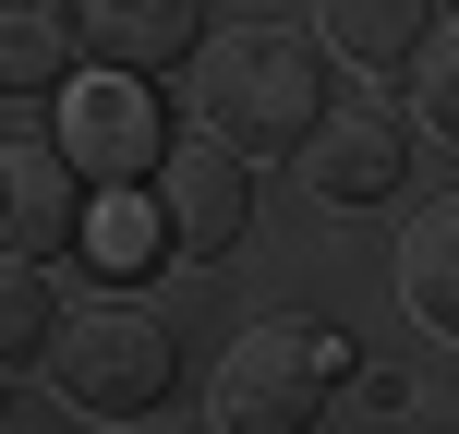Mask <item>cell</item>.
Listing matches in <instances>:
<instances>
[{
    "label": "cell",
    "mask_w": 459,
    "mask_h": 434,
    "mask_svg": "<svg viewBox=\"0 0 459 434\" xmlns=\"http://www.w3.org/2000/svg\"><path fill=\"white\" fill-rule=\"evenodd\" d=\"M194 121L230 157H302V133L326 121V72L290 24H230L194 61Z\"/></svg>",
    "instance_id": "6da1fadb"
},
{
    "label": "cell",
    "mask_w": 459,
    "mask_h": 434,
    "mask_svg": "<svg viewBox=\"0 0 459 434\" xmlns=\"http://www.w3.org/2000/svg\"><path fill=\"white\" fill-rule=\"evenodd\" d=\"M351 387V338L315 314H266L230 338L218 387H206V422L218 434H315V411Z\"/></svg>",
    "instance_id": "7a4b0ae2"
},
{
    "label": "cell",
    "mask_w": 459,
    "mask_h": 434,
    "mask_svg": "<svg viewBox=\"0 0 459 434\" xmlns=\"http://www.w3.org/2000/svg\"><path fill=\"white\" fill-rule=\"evenodd\" d=\"M169 374H182L169 326L145 314V302H121V290L48 326V387H61L85 422H134V411H158V398H169Z\"/></svg>",
    "instance_id": "3957f363"
},
{
    "label": "cell",
    "mask_w": 459,
    "mask_h": 434,
    "mask_svg": "<svg viewBox=\"0 0 459 434\" xmlns=\"http://www.w3.org/2000/svg\"><path fill=\"white\" fill-rule=\"evenodd\" d=\"M61 157L85 169V193H145L169 157V121L145 97V72H73L61 85Z\"/></svg>",
    "instance_id": "277c9868"
},
{
    "label": "cell",
    "mask_w": 459,
    "mask_h": 434,
    "mask_svg": "<svg viewBox=\"0 0 459 434\" xmlns=\"http://www.w3.org/2000/svg\"><path fill=\"white\" fill-rule=\"evenodd\" d=\"M399 169H411V121H399L387 97H351V109H326L315 133H302V182H315L326 206H387Z\"/></svg>",
    "instance_id": "5b68a950"
},
{
    "label": "cell",
    "mask_w": 459,
    "mask_h": 434,
    "mask_svg": "<svg viewBox=\"0 0 459 434\" xmlns=\"http://www.w3.org/2000/svg\"><path fill=\"white\" fill-rule=\"evenodd\" d=\"M145 193H158L169 242H194V253H230V242L254 229V169L230 157L218 133H206V145H169V157H158V182H145Z\"/></svg>",
    "instance_id": "8992f818"
},
{
    "label": "cell",
    "mask_w": 459,
    "mask_h": 434,
    "mask_svg": "<svg viewBox=\"0 0 459 434\" xmlns=\"http://www.w3.org/2000/svg\"><path fill=\"white\" fill-rule=\"evenodd\" d=\"M85 229V169L73 157H37V145H0V253H61Z\"/></svg>",
    "instance_id": "52a82bcc"
},
{
    "label": "cell",
    "mask_w": 459,
    "mask_h": 434,
    "mask_svg": "<svg viewBox=\"0 0 459 434\" xmlns=\"http://www.w3.org/2000/svg\"><path fill=\"white\" fill-rule=\"evenodd\" d=\"M73 37L97 48L109 72H169V61H194V0H73Z\"/></svg>",
    "instance_id": "ba28073f"
},
{
    "label": "cell",
    "mask_w": 459,
    "mask_h": 434,
    "mask_svg": "<svg viewBox=\"0 0 459 434\" xmlns=\"http://www.w3.org/2000/svg\"><path fill=\"white\" fill-rule=\"evenodd\" d=\"M399 302H411V326L459 338V193H436V206L411 217V242H399Z\"/></svg>",
    "instance_id": "9c48e42d"
},
{
    "label": "cell",
    "mask_w": 459,
    "mask_h": 434,
    "mask_svg": "<svg viewBox=\"0 0 459 434\" xmlns=\"http://www.w3.org/2000/svg\"><path fill=\"white\" fill-rule=\"evenodd\" d=\"M73 85V0H0V97Z\"/></svg>",
    "instance_id": "30bf717a"
},
{
    "label": "cell",
    "mask_w": 459,
    "mask_h": 434,
    "mask_svg": "<svg viewBox=\"0 0 459 434\" xmlns=\"http://www.w3.org/2000/svg\"><path fill=\"white\" fill-rule=\"evenodd\" d=\"M339 61H411L423 48V0H315Z\"/></svg>",
    "instance_id": "8fae6325"
},
{
    "label": "cell",
    "mask_w": 459,
    "mask_h": 434,
    "mask_svg": "<svg viewBox=\"0 0 459 434\" xmlns=\"http://www.w3.org/2000/svg\"><path fill=\"white\" fill-rule=\"evenodd\" d=\"M73 242H85L109 277H134V266H158L169 217H158V193H85V229H73Z\"/></svg>",
    "instance_id": "7c38bea8"
},
{
    "label": "cell",
    "mask_w": 459,
    "mask_h": 434,
    "mask_svg": "<svg viewBox=\"0 0 459 434\" xmlns=\"http://www.w3.org/2000/svg\"><path fill=\"white\" fill-rule=\"evenodd\" d=\"M48 326H61V314H48V266H37V253H0V362H37Z\"/></svg>",
    "instance_id": "4fadbf2b"
},
{
    "label": "cell",
    "mask_w": 459,
    "mask_h": 434,
    "mask_svg": "<svg viewBox=\"0 0 459 434\" xmlns=\"http://www.w3.org/2000/svg\"><path fill=\"white\" fill-rule=\"evenodd\" d=\"M411 85H423V121H436V133L459 145V24H423V48H411Z\"/></svg>",
    "instance_id": "5bb4252c"
}]
</instances>
